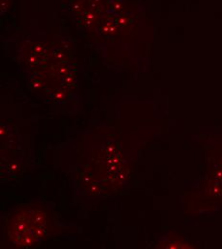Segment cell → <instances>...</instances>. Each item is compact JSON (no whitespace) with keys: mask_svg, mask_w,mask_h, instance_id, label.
Listing matches in <instances>:
<instances>
[{"mask_svg":"<svg viewBox=\"0 0 222 249\" xmlns=\"http://www.w3.org/2000/svg\"><path fill=\"white\" fill-rule=\"evenodd\" d=\"M46 217L38 210H22L11 218L8 233L11 240L25 248L36 245L44 236Z\"/></svg>","mask_w":222,"mask_h":249,"instance_id":"obj_1","label":"cell"}]
</instances>
